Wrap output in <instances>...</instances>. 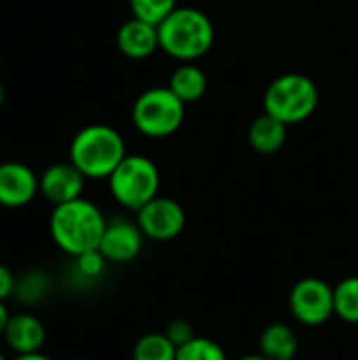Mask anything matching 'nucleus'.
Masks as SVG:
<instances>
[{"label": "nucleus", "instance_id": "nucleus-1", "mask_svg": "<svg viewBox=\"0 0 358 360\" xmlns=\"http://www.w3.org/2000/svg\"><path fill=\"white\" fill-rule=\"evenodd\" d=\"M106 224L108 219L103 217L101 209L80 196L76 200L53 207L49 232L57 249L70 257H78L87 251L99 249Z\"/></svg>", "mask_w": 358, "mask_h": 360}, {"label": "nucleus", "instance_id": "nucleus-2", "mask_svg": "<svg viewBox=\"0 0 358 360\" xmlns=\"http://www.w3.org/2000/svg\"><path fill=\"white\" fill-rule=\"evenodd\" d=\"M156 27L160 51L184 63L205 57L215 40L213 21L207 13L194 6H177Z\"/></svg>", "mask_w": 358, "mask_h": 360}, {"label": "nucleus", "instance_id": "nucleus-3", "mask_svg": "<svg viewBox=\"0 0 358 360\" xmlns=\"http://www.w3.org/2000/svg\"><path fill=\"white\" fill-rule=\"evenodd\" d=\"M124 156L122 135L108 124H89L70 143V162L87 179H108Z\"/></svg>", "mask_w": 358, "mask_h": 360}, {"label": "nucleus", "instance_id": "nucleus-4", "mask_svg": "<svg viewBox=\"0 0 358 360\" xmlns=\"http://www.w3.org/2000/svg\"><path fill=\"white\" fill-rule=\"evenodd\" d=\"M319 105V86L300 72H287L274 78L264 93V112L283 120L287 127L300 124L314 114Z\"/></svg>", "mask_w": 358, "mask_h": 360}, {"label": "nucleus", "instance_id": "nucleus-5", "mask_svg": "<svg viewBox=\"0 0 358 360\" xmlns=\"http://www.w3.org/2000/svg\"><path fill=\"white\" fill-rule=\"evenodd\" d=\"M108 186L112 198L120 207L137 213L146 202L158 196L160 171L152 158L141 154H127L108 177Z\"/></svg>", "mask_w": 358, "mask_h": 360}, {"label": "nucleus", "instance_id": "nucleus-6", "mask_svg": "<svg viewBox=\"0 0 358 360\" xmlns=\"http://www.w3.org/2000/svg\"><path fill=\"white\" fill-rule=\"evenodd\" d=\"M131 118L141 135L165 139L184 124L186 103L169 86H152L135 99Z\"/></svg>", "mask_w": 358, "mask_h": 360}, {"label": "nucleus", "instance_id": "nucleus-7", "mask_svg": "<svg viewBox=\"0 0 358 360\" xmlns=\"http://www.w3.org/2000/svg\"><path fill=\"white\" fill-rule=\"evenodd\" d=\"M289 310L304 327L325 325L331 316H335L333 287L317 276L298 281L289 293Z\"/></svg>", "mask_w": 358, "mask_h": 360}, {"label": "nucleus", "instance_id": "nucleus-8", "mask_svg": "<svg viewBox=\"0 0 358 360\" xmlns=\"http://www.w3.org/2000/svg\"><path fill=\"white\" fill-rule=\"evenodd\" d=\"M137 226L141 228L143 236L156 243H167L177 238L186 228V211L184 207L167 196H156L146 202L137 211Z\"/></svg>", "mask_w": 358, "mask_h": 360}, {"label": "nucleus", "instance_id": "nucleus-9", "mask_svg": "<svg viewBox=\"0 0 358 360\" xmlns=\"http://www.w3.org/2000/svg\"><path fill=\"white\" fill-rule=\"evenodd\" d=\"M143 232L137 221L127 217H112L106 224L99 251L108 259V264H129L139 257L143 249Z\"/></svg>", "mask_w": 358, "mask_h": 360}, {"label": "nucleus", "instance_id": "nucleus-10", "mask_svg": "<svg viewBox=\"0 0 358 360\" xmlns=\"http://www.w3.org/2000/svg\"><path fill=\"white\" fill-rule=\"evenodd\" d=\"M38 190L36 173L23 162H2L0 165V207L6 209H21L30 205Z\"/></svg>", "mask_w": 358, "mask_h": 360}, {"label": "nucleus", "instance_id": "nucleus-11", "mask_svg": "<svg viewBox=\"0 0 358 360\" xmlns=\"http://www.w3.org/2000/svg\"><path fill=\"white\" fill-rule=\"evenodd\" d=\"M87 177L68 160V162H55L44 169V173L38 177V190L40 194L55 205H63L70 200H76L82 196Z\"/></svg>", "mask_w": 358, "mask_h": 360}, {"label": "nucleus", "instance_id": "nucleus-12", "mask_svg": "<svg viewBox=\"0 0 358 360\" xmlns=\"http://www.w3.org/2000/svg\"><path fill=\"white\" fill-rule=\"evenodd\" d=\"M2 338L15 354L42 352L46 342V327L36 314L19 312V314H11Z\"/></svg>", "mask_w": 358, "mask_h": 360}, {"label": "nucleus", "instance_id": "nucleus-13", "mask_svg": "<svg viewBox=\"0 0 358 360\" xmlns=\"http://www.w3.org/2000/svg\"><path fill=\"white\" fill-rule=\"evenodd\" d=\"M116 44L118 51L129 59H146L154 51L160 49L158 42V27L154 23H148L143 19L131 17L124 21L116 32Z\"/></svg>", "mask_w": 358, "mask_h": 360}, {"label": "nucleus", "instance_id": "nucleus-14", "mask_svg": "<svg viewBox=\"0 0 358 360\" xmlns=\"http://www.w3.org/2000/svg\"><path fill=\"white\" fill-rule=\"evenodd\" d=\"M249 146L264 154V156H270V154H276L285 141H287V124L270 114H262L257 116L251 127H249Z\"/></svg>", "mask_w": 358, "mask_h": 360}, {"label": "nucleus", "instance_id": "nucleus-15", "mask_svg": "<svg viewBox=\"0 0 358 360\" xmlns=\"http://www.w3.org/2000/svg\"><path fill=\"white\" fill-rule=\"evenodd\" d=\"M298 335L287 323H270L260 335V354L270 360H293L298 356Z\"/></svg>", "mask_w": 358, "mask_h": 360}, {"label": "nucleus", "instance_id": "nucleus-16", "mask_svg": "<svg viewBox=\"0 0 358 360\" xmlns=\"http://www.w3.org/2000/svg\"><path fill=\"white\" fill-rule=\"evenodd\" d=\"M207 74L192 63H181L173 74H171V80H169V89L188 105V103H194L198 101L205 93H207Z\"/></svg>", "mask_w": 358, "mask_h": 360}, {"label": "nucleus", "instance_id": "nucleus-17", "mask_svg": "<svg viewBox=\"0 0 358 360\" xmlns=\"http://www.w3.org/2000/svg\"><path fill=\"white\" fill-rule=\"evenodd\" d=\"M177 346L165 335V331H152L141 335L133 346V360H175Z\"/></svg>", "mask_w": 358, "mask_h": 360}, {"label": "nucleus", "instance_id": "nucleus-18", "mask_svg": "<svg viewBox=\"0 0 358 360\" xmlns=\"http://www.w3.org/2000/svg\"><path fill=\"white\" fill-rule=\"evenodd\" d=\"M335 297V316H340L344 323L358 325V276L342 278L333 287Z\"/></svg>", "mask_w": 358, "mask_h": 360}, {"label": "nucleus", "instance_id": "nucleus-19", "mask_svg": "<svg viewBox=\"0 0 358 360\" xmlns=\"http://www.w3.org/2000/svg\"><path fill=\"white\" fill-rule=\"evenodd\" d=\"M51 291V278L44 274V272H38V270H32V272H25L21 278H17V287H15V297L21 302V304H38L42 302Z\"/></svg>", "mask_w": 358, "mask_h": 360}, {"label": "nucleus", "instance_id": "nucleus-20", "mask_svg": "<svg viewBox=\"0 0 358 360\" xmlns=\"http://www.w3.org/2000/svg\"><path fill=\"white\" fill-rule=\"evenodd\" d=\"M175 360H228L224 348L209 338H194L177 348Z\"/></svg>", "mask_w": 358, "mask_h": 360}, {"label": "nucleus", "instance_id": "nucleus-21", "mask_svg": "<svg viewBox=\"0 0 358 360\" xmlns=\"http://www.w3.org/2000/svg\"><path fill=\"white\" fill-rule=\"evenodd\" d=\"M129 8L133 17L158 25L177 8V0H129Z\"/></svg>", "mask_w": 358, "mask_h": 360}, {"label": "nucleus", "instance_id": "nucleus-22", "mask_svg": "<svg viewBox=\"0 0 358 360\" xmlns=\"http://www.w3.org/2000/svg\"><path fill=\"white\" fill-rule=\"evenodd\" d=\"M106 264H108V259L101 255L99 249L87 251V253L74 257V270H76V274H78L80 278H84V281H95V278H99V276L103 274V270H106Z\"/></svg>", "mask_w": 358, "mask_h": 360}, {"label": "nucleus", "instance_id": "nucleus-23", "mask_svg": "<svg viewBox=\"0 0 358 360\" xmlns=\"http://www.w3.org/2000/svg\"><path fill=\"white\" fill-rule=\"evenodd\" d=\"M165 335L179 348V346H184V344H188L190 340H194L196 335H194V329H192V325L186 321V319H173L171 323H167V327H165Z\"/></svg>", "mask_w": 358, "mask_h": 360}, {"label": "nucleus", "instance_id": "nucleus-24", "mask_svg": "<svg viewBox=\"0 0 358 360\" xmlns=\"http://www.w3.org/2000/svg\"><path fill=\"white\" fill-rule=\"evenodd\" d=\"M17 278L13 270L4 264H0V302H6L8 297H15Z\"/></svg>", "mask_w": 358, "mask_h": 360}, {"label": "nucleus", "instance_id": "nucleus-25", "mask_svg": "<svg viewBox=\"0 0 358 360\" xmlns=\"http://www.w3.org/2000/svg\"><path fill=\"white\" fill-rule=\"evenodd\" d=\"M8 319H11V312L6 310V304H4V302H0V338L4 335V329H6Z\"/></svg>", "mask_w": 358, "mask_h": 360}, {"label": "nucleus", "instance_id": "nucleus-26", "mask_svg": "<svg viewBox=\"0 0 358 360\" xmlns=\"http://www.w3.org/2000/svg\"><path fill=\"white\" fill-rule=\"evenodd\" d=\"M13 360H53L51 356L42 354V352H32V354H15Z\"/></svg>", "mask_w": 358, "mask_h": 360}, {"label": "nucleus", "instance_id": "nucleus-27", "mask_svg": "<svg viewBox=\"0 0 358 360\" xmlns=\"http://www.w3.org/2000/svg\"><path fill=\"white\" fill-rule=\"evenodd\" d=\"M238 360H270V359H266L264 354H260V352H257V354H247V356H241Z\"/></svg>", "mask_w": 358, "mask_h": 360}, {"label": "nucleus", "instance_id": "nucleus-28", "mask_svg": "<svg viewBox=\"0 0 358 360\" xmlns=\"http://www.w3.org/2000/svg\"><path fill=\"white\" fill-rule=\"evenodd\" d=\"M2 101H4V89H2V82H0V108H2Z\"/></svg>", "mask_w": 358, "mask_h": 360}, {"label": "nucleus", "instance_id": "nucleus-29", "mask_svg": "<svg viewBox=\"0 0 358 360\" xmlns=\"http://www.w3.org/2000/svg\"><path fill=\"white\" fill-rule=\"evenodd\" d=\"M0 360H6V356H4V354H2V352H0Z\"/></svg>", "mask_w": 358, "mask_h": 360}, {"label": "nucleus", "instance_id": "nucleus-30", "mask_svg": "<svg viewBox=\"0 0 358 360\" xmlns=\"http://www.w3.org/2000/svg\"><path fill=\"white\" fill-rule=\"evenodd\" d=\"M70 360H87V359H70Z\"/></svg>", "mask_w": 358, "mask_h": 360}]
</instances>
